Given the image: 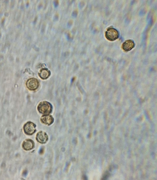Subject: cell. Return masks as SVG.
<instances>
[{
    "mask_svg": "<svg viewBox=\"0 0 157 180\" xmlns=\"http://www.w3.org/2000/svg\"><path fill=\"white\" fill-rule=\"evenodd\" d=\"M39 112L43 114H49L52 111V106L51 104L47 101L40 103L38 108Z\"/></svg>",
    "mask_w": 157,
    "mask_h": 180,
    "instance_id": "cell-1",
    "label": "cell"
},
{
    "mask_svg": "<svg viewBox=\"0 0 157 180\" xmlns=\"http://www.w3.org/2000/svg\"><path fill=\"white\" fill-rule=\"evenodd\" d=\"M105 36L106 38L108 40L113 41L118 39L119 36L118 32L116 29L110 28L106 31Z\"/></svg>",
    "mask_w": 157,
    "mask_h": 180,
    "instance_id": "cell-2",
    "label": "cell"
},
{
    "mask_svg": "<svg viewBox=\"0 0 157 180\" xmlns=\"http://www.w3.org/2000/svg\"><path fill=\"white\" fill-rule=\"evenodd\" d=\"M36 126L33 123L28 122L26 123L24 127L25 133L27 135H32L36 131Z\"/></svg>",
    "mask_w": 157,
    "mask_h": 180,
    "instance_id": "cell-3",
    "label": "cell"
},
{
    "mask_svg": "<svg viewBox=\"0 0 157 180\" xmlns=\"http://www.w3.org/2000/svg\"><path fill=\"white\" fill-rule=\"evenodd\" d=\"M39 85L38 80L34 78L30 79L26 83L27 88L31 90H35L37 89Z\"/></svg>",
    "mask_w": 157,
    "mask_h": 180,
    "instance_id": "cell-4",
    "label": "cell"
},
{
    "mask_svg": "<svg viewBox=\"0 0 157 180\" xmlns=\"http://www.w3.org/2000/svg\"><path fill=\"white\" fill-rule=\"evenodd\" d=\"M135 43L134 41L131 40L126 41L123 43L122 48L125 51H130L135 47Z\"/></svg>",
    "mask_w": 157,
    "mask_h": 180,
    "instance_id": "cell-5",
    "label": "cell"
},
{
    "mask_svg": "<svg viewBox=\"0 0 157 180\" xmlns=\"http://www.w3.org/2000/svg\"><path fill=\"white\" fill-rule=\"evenodd\" d=\"M22 146L25 150H30L33 148L34 143L33 141L30 139H27L23 142Z\"/></svg>",
    "mask_w": 157,
    "mask_h": 180,
    "instance_id": "cell-6",
    "label": "cell"
},
{
    "mask_svg": "<svg viewBox=\"0 0 157 180\" xmlns=\"http://www.w3.org/2000/svg\"><path fill=\"white\" fill-rule=\"evenodd\" d=\"M37 140L41 143H45L48 139V137L46 134L43 132H39L37 135Z\"/></svg>",
    "mask_w": 157,
    "mask_h": 180,
    "instance_id": "cell-7",
    "label": "cell"
},
{
    "mask_svg": "<svg viewBox=\"0 0 157 180\" xmlns=\"http://www.w3.org/2000/svg\"><path fill=\"white\" fill-rule=\"evenodd\" d=\"M41 122L45 124L50 125L53 122L54 119L51 115L46 114L43 115L41 117Z\"/></svg>",
    "mask_w": 157,
    "mask_h": 180,
    "instance_id": "cell-8",
    "label": "cell"
},
{
    "mask_svg": "<svg viewBox=\"0 0 157 180\" xmlns=\"http://www.w3.org/2000/svg\"><path fill=\"white\" fill-rule=\"evenodd\" d=\"M50 72L47 69H43L41 70L39 74L40 77L43 79H46L49 76Z\"/></svg>",
    "mask_w": 157,
    "mask_h": 180,
    "instance_id": "cell-9",
    "label": "cell"
},
{
    "mask_svg": "<svg viewBox=\"0 0 157 180\" xmlns=\"http://www.w3.org/2000/svg\"><path fill=\"white\" fill-rule=\"evenodd\" d=\"M54 5L55 7H57L58 5V1H54L53 2Z\"/></svg>",
    "mask_w": 157,
    "mask_h": 180,
    "instance_id": "cell-10",
    "label": "cell"
},
{
    "mask_svg": "<svg viewBox=\"0 0 157 180\" xmlns=\"http://www.w3.org/2000/svg\"><path fill=\"white\" fill-rule=\"evenodd\" d=\"M77 15V13L76 11L73 12L72 13V16L73 17H76Z\"/></svg>",
    "mask_w": 157,
    "mask_h": 180,
    "instance_id": "cell-11",
    "label": "cell"
},
{
    "mask_svg": "<svg viewBox=\"0 0 157 180\" xmlns=\"http://www.w3.org/2000/svg\"><path fill=\"white\" fill-rule=\"evenodd\" d=\"M44 150L43 147H41L39 151V153L40 154H42L43 153Z\"/></svg>",
    "mask_w": 157,
    "mask_h": 180,
    "instance_id": "cell-12",
    "label": "cell"
},
{
    "mask_svg": "<svg viewBox=\"0 0 157 180\" xmlns=\"http://www.w3.org/2000/svg\"><path fill=\"white\" fill-rule=\"evenodd\" d=\"M27 172L26 170L25 171L23 172V175H24V176H26V175H27Z\"/></svg>",
    "mask_w": 157,
    "mask_h": 180,
    "instance_id": "cell-13",
    "label": "cell"
}]
</instances>
